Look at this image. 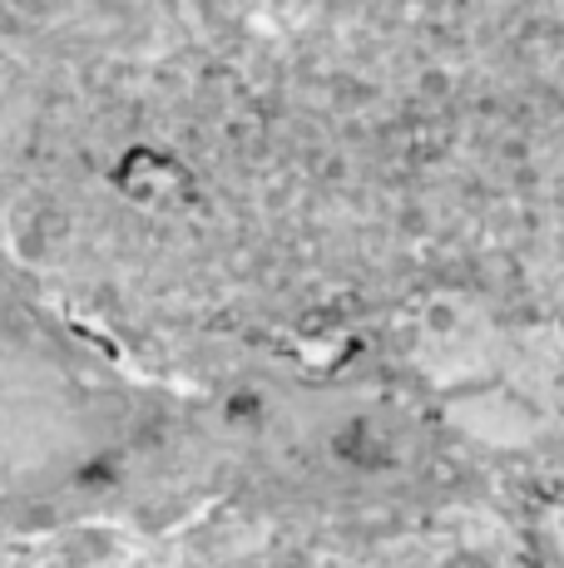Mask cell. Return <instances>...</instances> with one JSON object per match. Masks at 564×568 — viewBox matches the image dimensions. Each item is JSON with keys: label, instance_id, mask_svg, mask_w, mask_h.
Instances as JSON below:
<instances>
[{"label": "cell", "instance_id": "cell-1", "mask_svg": "<svg viewBox=\"0 0 564 568\" xmlns=\"http://www.w3.org/2000/svg\"><path fill=\"white\" fill-rule=\"evenodd\" d=\"M129 400L0 267V495H40L114 445Z\"/></svg>", "mask_w": 564, "mask_h": 568}]
</instances>
